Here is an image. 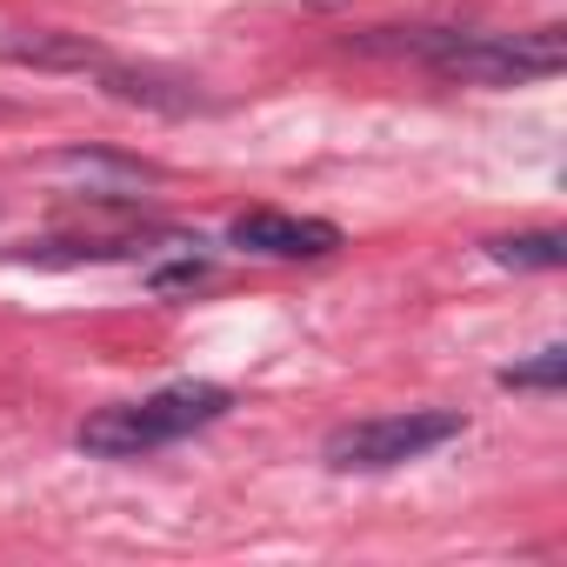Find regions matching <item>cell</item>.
<instances>
[{
  "mask_svg": "<svg viewBox=\"0 0 567 567\" xmlns=\"http://www.w3.org/2000/svg\"><path fill=\"white\" fill-rule=\"evenodd\" d=\"M227 408H234L227 388H214V381H174V388H161L147 401H121V408L87 414L74 441L87 454H101V461H134V454H154V447H174V441L214 427Z\"/></svg>",
  "mask_w": 567,
  "mask_h": 567,
  "instance_id": "cell-1",
  "label": "cell"
},
{
  "mask_svg": "<svg viewBox=\"0 0 567 567\" xmlns=\"http://www.w3.org/2000/svg\"><path fill=\"white\" fill-rule=\"evenodd\" d=\"M408 54H421L434 74L447 81H474V87H520V81H547L567 68V34L560 28H534V34H467V28H421L408 34Z\"/></svg>",
  "mask_w": 567,
  "mask_h": 567,
  "instance_id": "cell-2",
  "label": "cell"
},
{
  "mask_svg": "<svg viewBox=\"0 0 567 567\" xmlns=\"http://www.w3.org/2000/svg\"><path fill=\"white\" fill-rule=\"evenodd\" d=\"M467 421L454 408H401V414H368V421H348L328 434V467L334 474H388V467H408L421 454H434L441 441H454Z\"/></svg>",
  "mask_w": 567,
  "mask_h": 567,
  "instance_id": "cell-3",
  "label": "cell"
},
{
  "mask_svg": "<svg viewBox=\"0 0 567 567\" xmlns=\"http://www.w3.org/2000/svg\"><path fill=\"white\" fill-rule=\"evenodd\" d=\"M227 240L240 254H260V260H321L341 247V227L334 220H315V214H280V207H254L227 227Z\"/></svg>",
  "mask_w": 567,
  "mask_h": 567,
  "instance_id": "cell-4",
  "label": "cell"
},
{
  "mask_svg": "<svg viewBox=\"0 0 567 567\" xmlns=\"http://www.w3.org/2000/svg\"><path fill=\"white\" fill-rule=\"evenodd\" d=\"M54 181L68 194H87V200H134L141 187L161 181L154 161H134V154H101V147H68L54 154Z\"/></svg>",
  "mask_w": 567,
  "mask_h": 567,
  "instance_id": "cell-5",
  "label": "cell"
},
{
  "mask_svg": "<svg viewBox=\"0 0 567 567\" xmlns=\"http://www.w3.org/2000/svg\"><path fill=\"white\" fill-rule=\"evenodd\" d=\"M101 81H107L114 101H134V107H161V114H194V107H207V94L187 87V81H174V74H147V68H114V61H101Z\"/></svg>",
  "mask_w": 567,
  "mask_h": 567,
  "instance_id": "cell-6",
  "label": "cell"
},
{
  "mask_svg": "<svg viewBox=\"0 0 567 567\" xmlns=\"http://www.w3.org/2000/svg\"><path fill=\"white\" fill-rule=\"evenodd\" d=\"M487 260H501V267H560L567 260V234H554V227L501 234V240H487Z\"/></svg>",
  "mask_w": 567,
  "mask_h": 567,
  "instance_id": "cell-7",
  "label": "cell"
},
{
  "mask_svg": "<svg viewBox=\"0 0 567 567\" xmlns=\"http://www.w3.org/2000/svg\"><path fill=\"white\" fill-rule=\"evenodd\" d=\"M14 61H34V68H101L107 54L94 41H61V34H34V41H8Z\"/></svg>",
  "mask_w": 567,
  "mask_h": 567,
  "instance_id": "cell-8",
  "label": "cell"
},
{
  "mask_svg": "<svg viewBox=\"0 0 567 567\" xmlns=\"http://www.w3.org/2000/svg\"><path fill=\"white\" fill-rule=\"evenodd\" d=\"M567 381V348H540L520 368H501V388H560Z\"/></svg>",
  "mask_w": 567,
  "mask_h": 567,
  "instance_id": "cell-9",
  "label": "cell"
},
{
  "mask_svg": "<svg viewBox=\"0 0 567 567\" xmlns=\"http://www.w3.org/2000/svg\"><path fill=\"white\" fill-rule=\"evenodd\" d=\"M200 274H207L200 260H181V267H154V288H161V295H174V288H194Z\"/></svg>",
  "mask_w": 567,
  "mask_h": 567,
  "instance_id": "cell-10",
  "label": "cell"
}]
</instances>
